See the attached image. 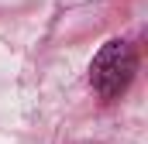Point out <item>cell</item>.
<instances>
[{
  "label": "cell",
  "instance_id": "1",
  "mask_svg": "<svg viewBox=\"0 0 148 144\" xmlns=\"http://www.w3.org/2000/svg\"><path fill=\"white\" fill-rule=\"evenodd\" d=\"M138 72V55L124 38H110L90 62V86L100 100H117Z\"/></svg>",
  "mask_w": 148,
  "mask_h": 144
}]
</instances>
